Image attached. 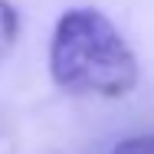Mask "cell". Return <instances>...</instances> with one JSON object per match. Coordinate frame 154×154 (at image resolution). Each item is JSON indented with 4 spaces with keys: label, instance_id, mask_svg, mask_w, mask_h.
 <instances>
[{
    "label": "cell",
    "instance_id": "cell-1",
    "mask_svg": "<svg viewBox=\"0 0 154 154\" xmlns=\"http://www.w3.org/2000/svg\"><path fill=\"white\" fill-rule=\"evenodd\" d=\"M49 75L69 95L122 98L138 85V59L105 13L72 7L53 30Z\"/></svg>",
    "mask_w": 154,
    "mask_h": 154
},
{
    "label": "cell",
    "instance_id": "cell-2",
    "mask_svg": "<svg viewBox=\"0 0 154 154\" xmlns=\"http://www.w3.org/2000/svg\"><path fill=\"white\" fill-rule=\"evenodd\" d=\"M17 33H20V17H17L13 3L0 0V62L10 56V49L17 43Z\"/></svg>",
    "mask_w": 154,
    "mask_h": 154
},
{
    "label": "cell",
    "instance_id": "cell-3",
    "mask_svg": "<svg viewBox=\"0 0 154 154\" xmlns=\"http://www.w3.org/2000/svg\"><path fill=\"white\" fill-rule=\"evenodd\" d=\"M112 154H154V134H134V138H125L118 141Z\"/></svg>",
    "mask_w": 154,
    "mask_h": 154
}]
</instances>
